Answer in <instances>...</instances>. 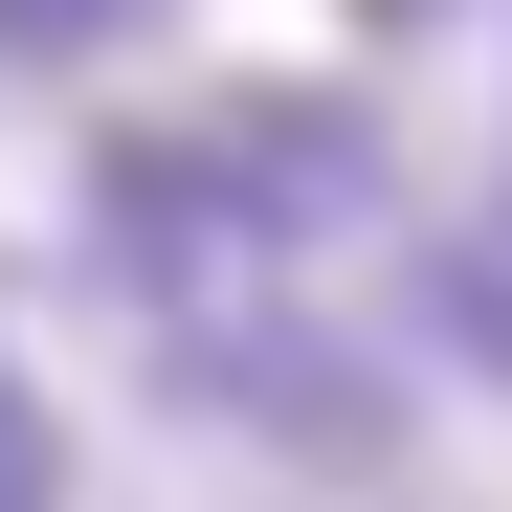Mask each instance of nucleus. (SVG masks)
Here are the masks:
<instances>
[{
    "label": "nucleus",
    "instance_id": "obj_1",
    "mask_svg": "<svg viewBox=\"0 0 512 512\" xmlns=\"http://www.w3.org/2000/svg\"><path fill=\"white\" fill-rule=\"evenodd\" d=\"M379 223H401V156H379V112H334V90H223V112H156V134L90 156L112 312L201 401H290V423H357L334 268H357Z\"/></svg>",
    "mask_w": 512,
    "mask_h": 512
},
{
    "label": "nucleus",
    "instance_id": "obj_2",
    "mask_svg": "<svg viewBox=\"0 0 512 512\" xmlns=\"http://www.w3.org/2000/svg\"><path fill=\"white\" fill-rule=\"evenodd\" d=\"M0 512H67V423H45L23 357H0Z\"/></svg>",
    "mask_w": 512,
    "mask_h": 512
},
{
    "label": "nucleus",
    "instance_id": "obj_3",
    "mask_svg": "<svg viewBox=\"0 0 512 512\" xmlns=\"http://www.w3.org/2000/svg\"><path fill=\"white\" fill-rule=\"evenodd\" d=\"M156 23V0H0V45H23V67H90V45H134Z\"/></svg>",
    "mask_w": 512,
    "mask_h": 512
},
{
    "label": "nucleus",
    "instance_id": "obj_4",
    "mask_svg": "<svg viewBox=\"0 0 512 512\" xmlns=\"http://www.w3.org/2000/svg\"><path fill=\"white\" fill-rule=\"evenodd\" d=\"M357 23H446V0H357Z\"/></svg>",
    "mask_w": 512,
    "mask_h": 512
}]
</instances>
